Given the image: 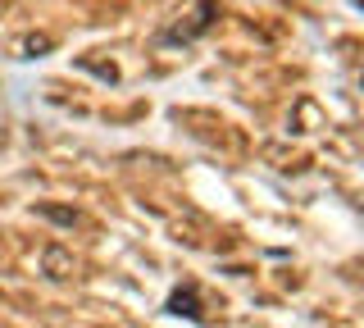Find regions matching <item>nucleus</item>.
I'll return each instance as SVG.
<instances>
[{
  "label": "nucleus",
  "instance_id": "obj_1",
  "mask_svg": "<svg viewBox=\"0 0 364 328\" xmlns=\"http://www.w3.org/2000/svg\"><path fill=\"white\" fill-rule=\"evenodd\" d=\"M168 310L173 314H187V319H200V310H196V292H173V301H168Z\"/></svg>",
  "mask_w": 364,
  "mask_h": 328
}]
</instances>
